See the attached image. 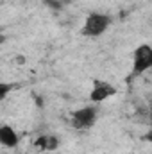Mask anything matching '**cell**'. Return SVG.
Returning a JSON list of instances; mask_svg holds the SVG:
<instances>
[{
    "label": "cell",
    "instance_id": "cell-6",
    "mask_svg": "<svg viewBox=\"0 0 152 154\" xmlns=\"http://www.w3.org/2000/svg\"><path fill=\"white\" fill-rule=\"evenodd\" d=\"M36 147L39 151H56L59 147V140L54 134H43L36 140Z\"/></svg>",
    "mask_w": 152,
    "mask_h": 154
},
{
    "label": "cell",
    "instance_id": "cell-4",
    "mask_svg": "<svg viewBox=\"0 0 152 154\" xmlns=\"http://www.w3.org/2000/svg\"><path fill=\"white\" fill-rule=\"evenodd\" d=\"M114 93H116V88H114L113 84L104 82V81H97L95 86H93V90H91V93H90V100L93 104H99V102H104L106 99L113 97Z\"/></svg>",
    "mask_w": 152,
    "mask_h": 154
},
{
    "label": "cell",
    "instance_id": "cell-5",
    "mask_svg": "<svg viewBox=\"0 0 152 154\" xmlns=\"http://www.w3.org/2000/svg\"><path fill=\"white\" fill-rule=\"evenodd\" d=\"M18 142H20L18 133H16L11 125H5V124H4V125H0V145L13 149V147H16V145H18Z\"/></svg>",
    "mask_w": 152,
    "mask_h": 154
},
{
    "label": "cell",
    "instance_id": "cell-1",
    "mask_svg": "<svg viewBox=\"0 0 152 154\" xmlns=\"http://www.w3.org/2000/svg\"><path fill=\"white\" fill-rule=\"evenodd\" d=\"M111 23V18L108 14H102V13H91L86 22H84V27H82V36L86 38H97L100 36L102 32H106V29L109 27Z\"/></svg>",
    "mask_w": 152,
    "mask_h": 154
},
{
    "label": "cell",
    "instance_id": "cell-2",
    "mask_svg": "<svg viewBox=\"0 0 152 154\" xmlns=\"http://www.w3.org/2000/svg\"><path fill=\"white\" fill-rule=\"evenodd\" d=\"M97 116H99V108L97 106H86V108H81L77 109L75 113L72 115V125L75 129H90L95 122H97Z\"/></svg>",
    "mask_w": 152,
    "mask_h": 154
},
{
    "label": "cell",
    "instance_id": "cell-7",
    "mask_svg": "<svg viewBox=\"0 0 152 154\" xmlns=\"http://www.w3.org/2000/svg\"><path fill=\"white\" fill-rule=\"evenodd\" d=\"M11 90H13V84H9V82H0V100H4V99L11 93Z\"/></svg>",
    "mask_w": 152,
    "mask_h": 154
},
{
    "label": "cell",
    "instance_id": "cell-3",
    "mask_svg": "<svg viewBox=\"0 0 152 154\" xmlns=\"http://www.w3.org/2000/svg\"><path fill=\"white\" fill-rule=\"evenodd\" d=\"M152 66V48L150 45H140L134 50L132 56V72L134 74H143Z\"/></svg>",
    "mask_w": 152,
    "mask_h": 154
},
{
    "label": "cell",
    "instance_id": "cell-8",
    "mask_svg": "<svg viewBox=\"0 0 152 154\" xmlns=\"http://www.w3.org/2000/svg\"><path fill=\"white\" fill-rule=\"evenodd\" d=\"M2 41H4V36H2V34H0V43H2Z\"/></svg>",
    "mask_w": 152,
    "mask_h": 154
}]
</instances>
